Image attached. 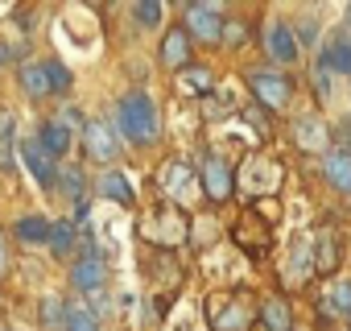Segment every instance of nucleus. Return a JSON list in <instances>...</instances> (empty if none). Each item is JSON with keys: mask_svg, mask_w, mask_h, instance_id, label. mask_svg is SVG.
<instances>
[{"mask_svg": "<svg viewBox=\"0 0 351 331\" xmlns=\"http://www.w3.org/2000/svg\"><path fill=\"white\" fill-rule=\"evenodd\" d=\"M71 141H75V137H71V128H66L62 120H46V124L38 128V145H42L54 161L71 153Z\"/></svg>", "mask_w": 351, "mask_h": 331, "instance_id": "a211bd4d", "label": "nucleus"}, {"mask_svg": "<svg viewBox=\"0 0 351 331\" xmlns=\"http://www.w3.org/2000/svg\"><path fill=\"white\" fill-rule=\"evenodd\" d=\"M182 79H186L199 95H211V71H207V67H191V71H182Z\"/></svg>", "mask_w": 351, "mask_h": 331, "instance_id": "c85d7f7f", "label": "nucleus"}, {"mask_svg": "<svg viewBox=\"0 0 351 331\" xmlns=\"http://www.w3.org/2000/svg\"><path fill=\"white\" fill-rule=\"evenodd\" d=\"M195 170H191V166L186 161H165V170H161V199L165 203H173V207H178V199H186V191L195 187Z\"/></svg>", "mask_w": 351, "mask_h": 331, "instance_id": "f8f14e48", "label": "nucleus"}, {"mask_svg": "<svg viewBox=\"0 0 351 331\" xmlns=\"http://www.w3.org/2000/svg\"><path fill=\"white\" fill-rule=\"evenodd\" d=\"M326 310H351V282H335L326 290Z\"/></svg>", "mask_w": 351, "mask_h": 331, "instance_id": "cd10ccee", "label": "nucleus"}, {"mask_svg": "<svg viewBox=\"0 0 351 331\" xmlns=\"http://www.w3.org/2000/svg\"><path fill=\"white\" fill-rule=\"evenodd\" d=\"M62 331H104L99 327V315L91 306H83L79 298H66V319H62Z\"/></svg>", "mask_w": 351, "mask_h": 331, "instance_id": "412c9836", "label": "nucleus"}, {"mask_svg": "<svg viewBox=\"0 0 351 331\" xmlns=\"http://www.w3.org/2000/svg\"><path fill=\"white\" fill-rule=\"evenodd\" d=\"M293 145L306 149V153H326L330 149V128L322 124V116H314V112L298 116L293 120Z\"/></svg>", "mask_w": 351, "mask_h": 331, "instance_id": "9d476101", "label": "nucleus"}, {"mask_svg": "<svg viewBox=\"0 0 351 331\" xmlns=\"http://www.w3.org/2000/svg\"><path fill=\"white\" fill-rule=\"evenodd\" d=\"M9 269V244H5V236H0V273Z\"/></svg>", "mask_w": 351, "mask_h": 331, "instance_id": "f704fd0d", "label": "nucleus"}, {"mask_svg": "<svg viewBox=\"0 0 351 331\" xmlns=\"http://www.w3.org/2000/svg\"><path fill=\"white\" fill-rule=\"evenodd\" d=\"M75 249V220H54L50 224V253L58 257V261H66V253Z\"/></svg>", "mask_w": 351, "mask_h": 331, "instance_id": "5701e85b", "label": "nucleus"}, {"mask_svg": "<svg viewBox=\"0 0 351 331\" xmlns=\"http://www.w3.org/2000/svg\"><path fill=\"white\" fill-rule=\"evenodd\" d=\"M17 83H21V91H25V100H34V104H42V100H50V79H46V67L42 62H17Z\"/></svg>", "mask_w": 351, "mask_h": 331, "instance_id": "2eb2a0df", "label": "nucleus"}, {"mask_svg": "<svg viewBox=\"0 0 351 331\" xmlns=\"http://www.w3.org/2000/svg\"><path fill=\"white\" fill-rule=\"evenodd\" d=\"M95 195H99V199H108V203H116V207H132V203H136L132 179H128V174H120V170H104V174L95 179Z\"/></svg>", "mask_w": 351, "mask_h": 331, "instance_id": "ddd939ff", "label": "nucleus"}, {"mask_svg": "<svg viewBox=\"0 0 351 331\" xmlns=\"http://www.w3.org/2000/svg\"><path fill=\"white\" fill-rule=\"evenodd\" d=\"M58 187H62V199L75 203V216L83 220L87 216V183H83V170L75 161H62L58 166Z\"/></svg>", "mask_w": 351, "mask_h": 331, "instance_id": "4468645a", "label": "nucleus"}, {"mask_svg": "<svg viewBox=\"0 0 351 331\" xmlns=\"http://www.w3.org/2000/svg\"><path fill=\"white\" fill-rule=\"evenodd\" d=\"M244 120H252V124H256V133H269V112L261 116V108H248V112H244Z\"/></svg>", "mask_w": 351, "mask_h": 331, "instance_id": "473e14b6", "label": "nucleus"}, {"mask_svg": "<svg viewBox=\"0 0 351 331\" xmlns=\"http://www.w3.org/2000/svg\"><path fill=\"white\" fill-rule=\"evenodd\" d=\"M38 319H42V327L46 331H62V319H66V294H46L42 298V306H38Z\"/></svg>", "mask_w": 351, "mask_h": 331, "instance_id": "4be33fe9", "label": "nucleus"}, {"mask_svg": "<svg viewBox=\"0 0 351 331\" xmlns=\"http://www.w3.org/2000/svg\"><path fill=\"white\" fill-rule=\"evenodd\" d=\"M157 62H161L165 71H178V75L195 67V46H191V38H186L182 25H169V30H165L161 50H157Z\"/></svg>", "mask_w": 351, "mask_h": 331, "instance_id": "423d86ee", "label": "nucleus"}, {"mask_svg": "<svg viewBox=\"0 0 351 331\" xmlns=\"http://www.w3.org/2000/svg\"><path fill=\"white\" fill-rule=\"evenodd\" d=\"M347 17H351V5H347Z\"/></svg>", "mask_w": 351, "mask_h": 331, "instance_id": "e433bc0d", "label": "nucleus"}, {"mask_svg": "<svg viewBox=\"0 0 351 331\" xmlns=\"http://www.w3.org/2000/svg\"><path fill=\"white\" fill-rule=\"evenodd\" d=\"M199 183H203V195L219 207L236 195V174H232V161L223 153H203L199 161Z\"/></svg>", "mask_w": 351, "mask_h": 331, "instance_id": "20e7f679", "label": "nucleus"}, {"mask_svg": "<svg viewBox=\"0 0 351 331\" xmlns=\"http://www.w3.org/2000/svg\"><path fill=\"white\" fill-rule=\"evenodd\" d=\"M335 265H339V244H335V240H322L318 253H314V269H318V273H330Z\"/></svg>", "mask_w": 351, "mask_h": 331, "instance_id": "bb28decb", "label": "nucleus"}, {"mask_svg": "<svg viewBox=\"0 0 351 331\" xmlns=\"http://www.w3.org/2000/svg\"><path fill=\"white\" fill-rule=\"evenodd\" d=\"M322 174L335 191H351V153L347 149H326L322 153Z\"/></svg>", "mask_w": 351, "mask_h": 331, "instance_id": "f3484780", "label": "nucleus"}, {"mask_svg": "<svg viewBox=\"0 0 351 331\" xmlns=\"http://www.w3.org/2000/svg\"><path fill=\"white\" fill-rule=\"evenodd\" d=\"M310 269H314V253H310V240H302L289 253V282H306Z\"/></svg>", "mask_w": 351, "mask_h": 331, "instance_id": "393cba45", "label": "nucleus"}, {"mask_svg": "<svg viewBox=\"0 0 351 331\" xmlns=\"http://www.w3.org/2000/svg\"><path fill=\"white\" fill-rule=\"evenodd\" d=\"M50 224L54 220H46L42 212H34V216H21L13 232H17L21 244H50Z\"/></svg>", "mask_w": 351, "mask_h": 331, "instance_id": "aec40b11", "label": "nucleus"}, {"mask_svg": "<svg viewBox=\"0 0 351 331\" xmlns=\"http://www.w3.org/2000/svg\"><path fill=\"white\" fill-rule=\"evenodd\" d=\"M83 149H87V161H99L112 170V161L120 157V133L108 120H83Z\"/></svg>", "mask_w": 351, "mask_h": 331, "instance_id": "39448f33", "label": "nucleus"}, {"mask_svg": "<svg viewBox=\"0 0 351 331\" xmlns=\"http://www.w3.org/2000/svg\"><path fill=\"white\" fill-rule=\"evenodd\" d=\"M132 17L141 30H157L161 17H165V5H157V0H141V5H132Z\"/></svg>", "mask_w": 351, "mask_h": 331, "instance_id": "a878e982", "label": "nucleus"}, {"mask_svg": "<svg viewBox=\"0 0 351 331\" xmlns=\"http://www.w3.org/2000/svg\"><path fill=\"white\" fill-rule=\"evenodd\" d=\"M42 67H46V79H50V95H66V91L75 87V75H71V67H66V62L46 58Z\"/></svg>", "mask_w": 351, "mask_h": 331, "instance_id": "b1692460", "label": "nucleus"}, {"mask_svg": "<svg viewBox=\"0 0 351 331\" xmlns=\"http://www.w3.org/2000/svg\"><path fill=\"white\" fill-rule=\"evenodd\" d=\"M248 87L256 95V108H269V112H281L289 100H293V79L277 67H252L248 75Z\"/></svg>", "mask_w": 351, "mask_h": 331, "instance_id": "7ed1b4c3", "label": "nucleus"}, {"mask_svg": "<svg viewBox=\"0 0 351 331\" xmlns=\"http://www.w3.org/2000/svg\"><path fill=\"white\" fill-rule=\"evenodd\" d=\"M17 157L25 161V170L38 179V187H42V191H54V183H58V161L38 145V137L21 141V145H17Z\"/></svg>", "mask_w": 351, "mask_h": 331, "instance_id": "1a4fd4ad", "label": "nucleus"}, {"mask_svg": "<svg viewBox=\"0 0 351 331\" xmlns=\"http://www.w3.org/2000/svg\"><path fill=\"white\" fill-rule=\"evenodd\" d=\"M314 91H318L322 104L330 100V67L326 62H314Z\"/></svg>", "mask_w": 351, "mask_h": 331, "instance_id": "c756f323", "label": "nucleus"}, {"mask_svg": "<svg viewBox=\"0 0 351 331\" xmlns=\"http://www.w3.org/2000/svg\"><path fill=\"white\" fill-rule=\"evenodd\" d=\"M104 282H108V265H104V257L95 253V244H91V236H87L83 257L71 265V286L83 290V294H95V290H104Z\"/></svg>", "mask_w": 351, "mask_h": 331, "instance_id": "6e6552de", "label": "nucleus"}, {"mask_svg": "<svg viewBox=\"0 0 351 331\" xmlns=\"http://www.w3.org/2000/svg\"><path fill=\"white\" fill-rule=\"evenodd\" d=\"M256 323L261 331H293V315H289V302L281 294H269L256 310Z\"/></svg>", "mask_w": 351, "mask_h": 331, "instance_id": "dca6fc26", "label": "nucleus"}, {"mask_svg": "<svg viewBox=\"0 0 351 331\" xmlns=\"http://www.w3.org/2000/svg\"><path fill=\"white\" fill-rule=\"evenodd\" d=\"M318 62H326L330 75H351V34H335V38L322 46Z\"/></svg>", "mask_w": 351, "mask_h": 331, "instance_id": "6ab92c4d", "label": "nucleus"}, {"mask_svg": "<svg viewBox=\"0 0 351 331\" xmlns=\"http://www.w3.org/2000/svg\"><path fill=\"white\" fill-rule=\"evenodd\" d=\"M244 38H248V25L244 21H223V42L228 46H244Z\"/></svg>", "mask_w": 351, "mask_h": 331, "instance_id": "2f4dec72", "label": "nucleus"}, {"mask_svg": "<svg viewBox=\"0 0 351 331\" xmlns=\"http://www.w3.org/2000/svg\"><path fill=\"white\" fill-rule=\"evenodd\" d=\"M116 133L120 141L136 145V149H149L157 137H161V120H157V104L145 87H132L120 95L116 104Z\"/></svg>", "mask_w": 351, "mask_h": 331, "instance_id": "f257e3e1", "label": "nucleus"}, {"mask_svg": "<svg viewBox=\"0 0 351 331\" xmlns=\"http://www.w3.org/2000/svg\"><path fill=\"white\" fill-rule=\"evenodd\" d=\"M211 327L215 331H252V302L244 298V290H236L228 298V306L211 319Z\"/></svg>", "mask_w": 351, "mask_h": 331, "instance_id": "9b49d317", "label": "nucleus"}, {"mask_svg": "<svg viewBox=\"0 0 351 331\" xmlns=\"http://www.w3.org/2000/svg\"><path fill=\"white\" fill-rule=\"evenodd\" d=\"M293 34H298V46H314V42H318V21L306 17V21L293 25Z\"/></svg>", "mask_w": 351, "mask_h": 331, "instance_id": "7c9ffc66", "label": "nucleus"}, {"mask_svg": "<svg viewBox=\"0 0 351 331\" xmlns=\"http://www.w3.org/2000/svg\"><path fill=\"white\" fill-rule=\"evenodd\" d=\"M343 141H347V153H351V124H343Z\"/></svg>", "mask_w": 351, "mask_h": 331, "instance_id": "c9c22d12", "label": "nucleus"}, {"mask_svg": "<svg viewBox=\"0 0 351 331\" xmlns=\"http://www.w3.org/2000/svg\"><path fill=\"white\" fill-rule=\"evenodd\" d=\"M182 30L191 38V46H219L223 42V9L207 5V0H186L182 5Z\"/></svg>", "mask_w": 351, "mask_h": 331, "instance_id": "f03ea898", "label": "nucleus"}, {"mask_svg": "<svg viewBox=\"0 0 351 331\" xmlns=\"http://www.w3.org/2000/svg\"><path fill=\"white\" fill-rule=\"evenodd\" d=\"M9 62H13V46H9V42H0V71H5Z\"/></svg>", "mask_w": 351, "mask_h": 331, "instance_id": "72a5a7b5", "label": "nucleus"}, {"mask_svg": "<svg viewBox=\"0 0 351 331\" xmlns=\"http://www.w3.org/2000/svg\"><path fill=\"white\" fill-rule=\"evenodd\" d=\"M265 54H269V62H277V67H293V62L302 58L298 34H293L289 21H273V25L265 30Z\"/></svg>", "mask_w": 351, "mask_h": 331, "instance_id": "0eeeda50", "label": "nucleus"}]
</instances>
